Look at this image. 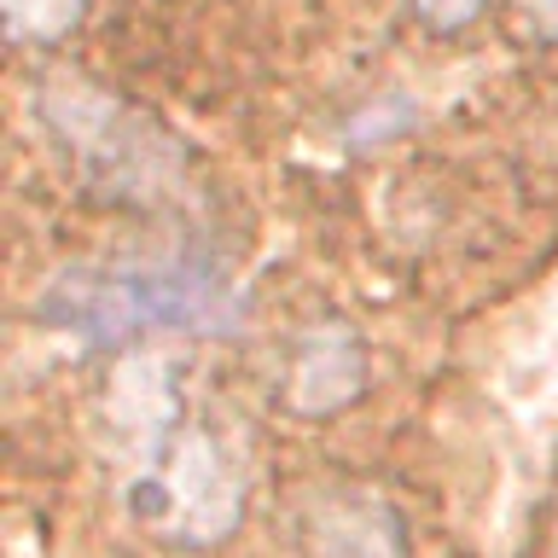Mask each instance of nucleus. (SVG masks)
Masks as SVG:
<instances>
[{
    "mask_svg": "<svg viewBox=\"0 0 558 558\" xmlns=\"http://www.w3.org/2000/svg\"><path fill=\"white\" fill-rule=\"evenodd\" d=\"M122 506L140 530L174 541V547H209L239 530V477L216 448V436L181 413L163 366L122 378Z\"/></svg>",
    "mask_w": 558,
    "mask_h": 558,
    "instance_id": "1",
    "label": "nucleus"
},
{
    "mask_svg": "<svg viewBox=\"0 0 558 558\" xmlns=\"http://www.w3.org/2000/svg\"><path fill=\"white\" fill-rule=\"evenodd\" d=\"M41 320L52 331L122 349L146 331H186V338H221L244 320L239 279L198 251L174 256H122L99 268H70L41 291Z\"/></svg>",
    "mask_w": 558,
    "mask_h": 558,
    "instance_id": "2",
    "label": "nucleus"
},
{
    "mask_svg": "<svg viewBox=\"0 0 558 558\" xmlns=\"http://www.w3.org/2000/svg\"><path fill=\"white\" fill-rule=\"evenodd\" d=\"M308 558H408L396 512L366 488H331L308 506Z\"/></svg>",
    "mask_w": 558,
    "mask_h": 558,
    "instance_id": "3",
    "label": "nucleus"
},
{
    "mask_svg": "<svg viewBox=\"0 0 558 558\" xmlns=\"http://www.w3.org/2000/svg\"><path fill=\"white\" fill-rule=\"evenodd\" d=\"M361 373H366L361 343L349 338L343 326H320L303 343L296 366H291V408L296 413H331V408H343V401L361 390Z\"/></svg>",
    "mask_w": 558,
    "mask_h": 558,
    "instance_id": "4",
    "label": "nucleus"
},
{
    "mask_svg": "<svg viewBox=\"0 0 558 558\" xmlns=\"http://www.w3.org/2000/svg\"><path fill=\"white\" fill-rule=\"evenodd\" d=\"M7 7V35L17 47L59 41V35L82 17V0H0Z\"/></svg>",
    "mask_w": 558,
    "mask_h": 558,
    "instance_id": "5",
    "label": "nucleus"
},
{
    "mask_svg": "<svg viewBox=\"0 0 558 558\" xmlns=\"http://www.w3.org/2000/svg\"><path fill=\"white\" fill-rule=\"evenodd\" d=\"M413 12L425 17L430 29H465L471 17L483 12V0H413Z\"/></svg>",
    "mask_w": 558,
    "mask_h": 558,
    "instance_id": "6",
    "label": "nucleus"
},
{
    "mask_svg": "<svg viewBox=\"0 0 558 558\" xmlns=\"http://www.w3.org/2000/svg\"><path fill=\"white\" fill-rule=\"evenodd\" d=\"M530 12H535V35H541V41H558V0H530Z\"/></svg>",
    "mask_w": 558,
    "mask_h": 558,
    "instance_id": "7",
    "label": "nucleus"
}]
</instances>
